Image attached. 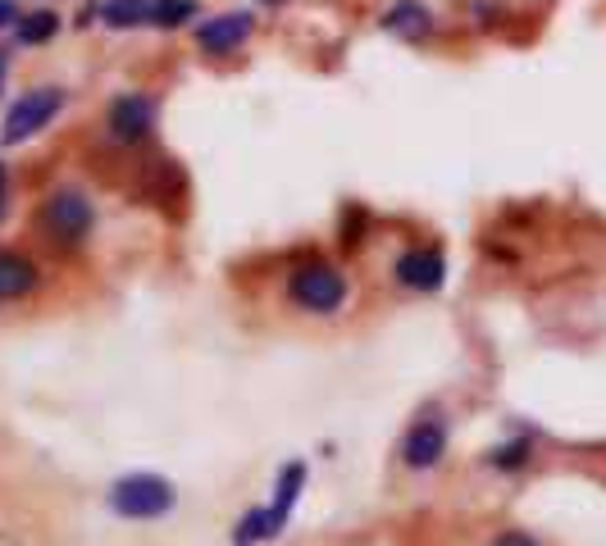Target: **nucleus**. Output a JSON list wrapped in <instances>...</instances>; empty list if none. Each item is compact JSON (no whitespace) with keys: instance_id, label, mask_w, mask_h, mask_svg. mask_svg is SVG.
<instances>
[{"instance_id":"nucleus-1","label":"nucleus","mask_w":606,"mask_h":546,"mask_svg":"<svg viewBox=\"0 0 606 546\" xmlns=\"http://www.w3.org/2000/svg\"><path fill=\"white\" fill-rule=\"evenodd\" d=\"M37 232H41V242L50 251H83L92 242V232H96V205L83 187H69V182H60V187H50L37 205Z\"/></svg>"},{"instance_id":"nucleus-2","label":"nucleus","mask_w":606,"mask_h":546,"mask_svg":"<svg viewBox=\"0 0 606 546\" xmlns=\"http://www.w3.org/2000/svg\"><path fill=\"white\" fill-rule=\"evenodd\" d=\"M347 296H351V282L334 259H301L288 274V301L301 315H338Z\"/></svg>"},{"instance_id":"nucleus-3","label":"nucleus","mask_w":606,"mask_h":546,"mask_svg":"<svg viewBox=\"0 0 606 546\" xmlns=\"http://www.w3.org/2000/svg\"><path fill=\"white\" fill-rule=\"evenodd\" d=\"M173 506H179V492L165 474H123L110 483V510L119 519H133V524H146V519H165Z\"/></svg>"},{"instance_id":"nucleus-4","label":"nucleus","mask_w":606,"mask_h":546,"mask_svg":"<svg viewBox=\"0 0 606 546\" xmlns=\"http://www.w3.org/2000/svg\"><path fill=\"white\" fill-rule=\"evenodd\" d=\"M447 447H451V424H447L443 405H434V410L415 414L411 428L401 433L397 460H401V470H411V474H428V470H438V464H443Z\"/></svg>"},{"instance_id":"nucleus-5","label":"nucleus","mask_w":606,"mask_h":546,"mask_svg":"<svg viewBox=\"0 0 606 546\" xmlns=\"http://www.w3.org/2000/svg\"><path fill=\"white\" fill-rule=\"evenodd\" d=\"M60 110H64V87H33V92H23L14 106L5 110L0 142H5V146L33 142L37 133H46V128L60 119Z\"/></svg>"},{"instance_id":"nucleus-6","label":"nucleus","mask_w":606,"mask_h":546,"mask_svg":"<svg viewBox=\"0 0 606 546\" xmlns=\"http://www.w3.org/2000/svg\"><path fill=\"white\" fill-rule=\"evenodd\" d=\"M156 119H160V100L150 92H119L106 106V137L114 146H146L156 137Z\"/></svg>"},{"instance_id":"nucleus-7","label":"nucleus","mask_w":606,"mask_h":546,"mask_svg":"<svg viewBox=\"0 0 606 546\" xmlns=\"http://www.w3.org/2000/svg\"><path fill=\"white\" fill-rule=\"evenodd\" d=\"M251 33H256V14L229 10V14L196 23V46H201V56H233V50H242L251 41Z\"/></svg>"},{"instance_id":"nucleus-8","label":"nucleus","mask_w":606,"mask_h":546,"mask_svg":"<svg viewBox=\"0 0 606 546\" xmlns=\"http://www.w3.org/2000/svg\"><path fill=\"white\" fill-rule=\"evenodd\" d=\"M392 278L407 292H443L447 282V255L438 246H411L392 259Z\"/></svg>"},{"instance_id":"nucleus-9","label":"nucleus","mask_w":606,"mask_h":546,"mask_svg":"<svg viewBox=\"0 0 606 546\" xmlns=\"http://www.w3.org/2000/svg\"><path fill=\"white\" fill-rule=\"evenodd\" d=\"M46 288V269L41 259H33L28 251H14V246H0V305H14V301H28Z\"/></svg>"},{"instance_id":"nucleus-10","label":"nucleus","mask_w":606,"mask_h":546,"mask_svg":"<svg viewBox=\"0 0 606 546\" xmlns=\"http://www.w3.org/2000/svg\"><path fill=\"white\" fill-rule=\"evenodd\" d=\"M301 487H306V464H301V460L283 464V470H279V483H274V501H269V533H274V537L288 529V519H292V510H296V501H301Z\"/></svg>"},{"instance_id":"nucleus-11","label":"nucleus","mask_w":606,"mask_h":546,"mask_svg":"<svg viewBox=\"0 0 606 546\" xmlns=\"http://www.w3.org/2000/svg\"><path fill=\"white\" fill-rule=\"evenodd\" d=\"M384 28L407 37V41H420V37L434 33V10L420 5V0H397V5L384 10Z\"/></svg>"},{"instance_id":"nucleus-12","label":"nucleus","mask_w":606,"mask_h":546,"mask_svg":"<svg viewBox=\"0 0 606 546\" xmlns=\"http://www.w3.org/2000/svg\"><path fill=\"white\" fill-rule=\"evenodd\" d=\"M96 19L106 23V28H114V33L142 28V23H150V0H106V5L96 10Z\"/></svg>"},{"instance_id":"nucleus-13","label":"nucleus","mask_w":606,"mask_h":546,"mask_svg":"<svg viewBox=\"0 0 606 546\" xmlns=\"http://www.w3.org/2000/svg\"><path fill=\"white\" fill-rule=\"evenodd\" d=\"M56 33H60V14H56V10H33V14H23V19L14 23V37H19L23 46H46Z\"/></svg>"},{"instance_id":"nucleus-14","label":"nucleus","mask_w":606,"mask_h":546,"mask_svg":"<svg viewBox=\"0 0 606 546\" xmlns=\"http://www.w3.org/2000/svg\"><path fill=\"white\" fill-rule=\"evenodd\" d=\"M529 460H534V437H507L484 456V464H493V470H524Z\"/></svg>"},{"instance_id":"nucleus-15","label":"nucleus","mask_w":606,"mask_h":546,"mask_svg":"<svg viewBox=\"0 0 606 546\" xmlns=\"http://www.w3.org/2000/svg\"><path fill=\"white\" fill-rule=\"evenodd\" d=\"M260 542H274V533H269V506H251L238 519V529H233V546H260Z\"/></svg>"},{"instance_id":"nucleus-16","label":"nucleus","mask_w":606,"mask_h":546,"mask_svg":"<svg viewBox=\"0 0 606 546\" xmlns=\"http://www.w3.org/2000/svg\"><path fill=\"white\" fill-rule=\"evenodd\" d=\"M196 0H150V28H183L196 19Z\"/></svg>"},{"instance_id":"nucleus-17","label":"nucleus","mask_w":606,"mask_h":546,"mask_svg":"<svg viewBox=\"0 0 606 546\" xmlns=\"http://www.w3.org/2000/svg\"><path fill=\"white\" fill-rule=\"evenodd\" d=\"M488 546H543V542H538L534 533H524V529H501Z\"/></svg>"},{"instance_id":"nucleus-18","label":"nucleus","mask_w":606,"mask_h":546,"mask_svg":"<svg viewBox=\"0 0 606 546\" xmlns=\"http://www.w3.org/2000/svg\"><path fill=\"white\" fill-rule=\"evenodd\" d=\"M19 19H23V10L14 5V0H0V33H5V28H14Z\"/></svg>"},{"instance_id":"nucleus-19","label":"nucleus","mask_w":606,"mask_h":546,"mask_svg":"<svg viewBox=\"0 0 606 546\" xmlns=\"http://www.w3.org/2000/svg\"><path fill=\"white\" fill-rule=\"evenodd\" d=\"M10 215V165L0 160V219Z\"/></svg>"},{"instance_id":"nucleus-20","label":"nucleus","mask_w":606,"mask_h":546,"mask_svg":"<svg viewBox=\"0 0 606 546\" xmlns=\"http://www.w3.org/2000/svg\"><path fill=\"white\" fill-rule=\"evenodd\" d=\"M5 73H10V56H5V50H0V83H5Z\"/></svg>"},{"instance_id":"nucleus-21","label":"nucleus","mask_w":606,"mask_h":546,"mask_svg":"<svg viewBox=\"0 0 606 546\" xmlns=\"http://www.w3.org/2000/svg\"><path fill=\"white\" fill-rule=\"evenodd\" d=\"M265 5H279V0H265Z\"/></svg>"}]
</instances>
